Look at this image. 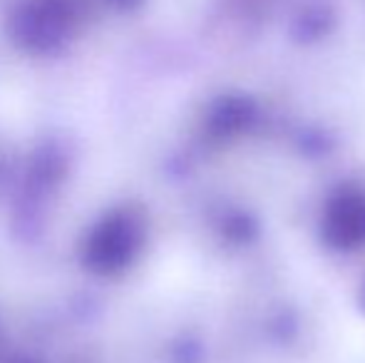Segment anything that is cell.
I'll return each mask as SVG.
<instances>
[{
  "instance_id": "1",
  "label": "cell",
  "mask_w": 365,
  "mask_h": 363,
  "mask_svg": "<svg viewBox=\"0 0 365 363\" xmlns=\"http://www.w3.org/2000/svg\"><path fill=\"white\" fill-rule=\"evenodd\" d=\"M75 23L70 0H30L15 15V33L33 48H48L68 35Z\"/></svg>"
},
{
  "instance_id": "2",
  "label": "cell",
  "mask_w": 365,
  "mask_h": 363,
  "mask_svg": "<svg viewBox=\"0 0 365 363\" xmlns=\"http://www.w3.org/2000/svg\"><path fill=\"white\" fill-rule=\"evenodd\" d=\"M326 229L338 247L353 249L358 244H365V194H341L328 209Z\"/></svg>"
},
{
  "instance_id": "3",
  "label": "cell",
  "mask_w": 365,
  "mask_h": 363,
  "mask_svg": "<svg viewBox=\"0 0 365 363\" xmlns=\"http://www.w3.org/2000/svg\"><path fill=\"white\" fill-rule=\"evenodd\" d=\"M112 3L122 5V8H132V5H137V3H140V0H112Z\"/></svg>"
}]
</instances>
